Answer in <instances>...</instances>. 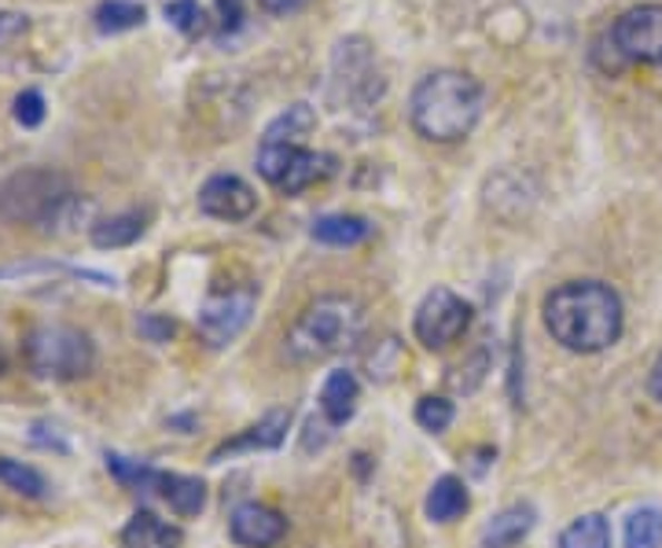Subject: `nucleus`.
Returning a JSON list of instances; mask_svg holds the SVG:
<instances>
[{"mask_svg": "<svg viewBox=\"0 0 662 548\" xmlns=\"http://www.w3.org/2000/svg\"><path fill=\"white\" fill-rule=\"evenodd\" d=\"M534 522H537V511L530 505L504 508V511H497V516L486 522L483 548H515L530 530H534Z\"/></svg>", "mask_w": 662, "mask_h": 548, "instance_id": "4468645a", "label": "nucleus"}, {"mask_svg": "<svg viewBox=\"0 0 662 548\" xmlns=\"http://www.w3.org/2000/svg\"><path fill=\"white\" fill-rule=\"evenodd\" d=\"M75 196L70 181L63 173L48 170V166H30V170L11 173L0 185V218L16 225H45L52 221V213Z\"/></svg>", "mask_w": 662, "mask_h": 548, "instance_id": "39448f33", "label": "nucleus"}, {"mask_svg": "<svg viewBox=\"0 0 662 548\" xmlns=\"http://www.w3.org/2000/svg\"><path fill=\"white\" fill-rule=\"evenodd\" d=\"M287 427H292V409H273L265 412L255 427H247L244 435L233 438V442H225L210 452V464H221L225 457H236V452H255V449H276L284 446L287 438Z\"/></svg>", "mask_w": 662, "mask_h": 548, "instance_id": "f8f14e48", "label": "nucleus"}, {"mask_svg": "<svg viewBox=\"0 0 662 548\" xmlns=\"http://www.w3.org/2000/svg\"><path fill=\"white\" fill-rule=\"evenodd\" d=\"M648 395H652L659 405H662V353L655 357V365H652V372H648Z\"/></svg>", "mask_w": 662, "mask_h": 548, "instance_id": "2f4dec72", "label": "nucleus"}, {"mask_svg": "<svg viewBox=\"0 0 662 548\" xmlns=\"http://www.w3.org/2000/svg\"><path fill=\"white\" fill-rule=\"evenodd\" d=\"M453 416H456V409H453L449 398H435V395H431V398H419V405H416V424L424 427V431H431V435L449 431Z\"/></svg>", "mask_w": 662, "mask_h": 548, "instance_id": "a878e982", "label": "nucleus"}, {"mask_svg": "<svg viewBox=\"0 0 662 548\" xmlns=\"http://www.w3.org/2000/svg\"><path fill=\"white\" fill-rule=\"evenodd\" d=\"M0 482L8 486V490H16L22 497H45L48 494V482L38 468H30V464L22 460H11V457H0Z\"/></svg>", "mask_w": 662, "mask_h": 548, "instance_id": "4be33fe9", "label": "nucleus"}, {"mask_svg": "<svg viewBox=\"0 0 662 548\" xmlns=\"http://www.w3.org/2000/svg\"><path fill=\"white\" fill-rule=\"evenodd\" d=\"M309 236L324 247H357L372 236V225L357 213H328V218L313 221Z\"/></svg>", "mask_w": 662, "mask_h": 548, "instance_id": "f3484780", "label": "nucleus"}, {"mask_svg": "<svg viewBox=\"0 0 662 548\" xmlns=\"http://www.w3.org/2000/svg\"><path fill=\"white\" fill-rule=\"evenodd\" d=\"M30 372L38 379H52V383H70L92 372L96 347L86 331L70 325H41L33 328L27 342H22Z\"/></svg>", "mask_w": 662, "mask_h": 548, "instance_id": "20e7f679", "label": "nucleus"}, {"mask_svg": "<svg viewBox=\"0 0 662 548\" xmlns=\"http://www.w3.org/2000/svg\"><path fill=\"white\" fill-rule=\"evenodd\" d=\"M16 122L22 129H38L45 122V97L38 89H22L16 97Z\"/></svg>", "mask_w": 662, "mask_h": 548, "instance_id": "cd10ccee", "label": "nucleus"}, {"mask_svg": "<svg viewBox=\"0 0 662 548\" xmlns=\"http://www.w3.org/2000/svg\"><path fill=\"white\" fill-rule=\"evenodd\" d=\"M625 548H662V511L636 508L625 519Z\"/></svg>", "mask_w": 662, "mask_h": 548, "instance_id": "5701e85b", "label": "nucleus"}, {"mask_svg": "<svg viewBox=\"0 0 662 548\" xmlns=\"http://www.w3.org/2000/svg\"><path fill=\"white\" fill-rule=\"evenodd\" d=\"M144 4L137 0H103L100 8L92 11V22L100 33H126V30H137L144 27Z\"/></svg>", "mask_w": 662, "mask_h": 548, "instance_id": "aec40b11", "label": "nucleus"}, {"mask_svg": "<svg viewBox=\"0 0 662 548\" xmlns=\"http://www.w3.org/2000/svg\"><path fill=\"white\" fill-rule=\"evenodd\" d=\"M560 548H611V527L600 511H585L560 534Z\"/></svg>", "mask_w": 662, "mask_h": 548, "instance_id": "412c9836", "label": "nucleus"}, {"mask_svg": "<svg viewBox=\"0 0 662 548\" xmlns=\"http://www.w3.org/2000/svg\"><path fill=\"white\" fill-rule=\"evenodd\" d=\"M144 236V213H115V218L92 221L89 240L100 250H115V247H129Z\"/></svg>", "mask_w": 662, "mask_h": 548, "instance_id": "6ab92c4d", "label": "nucleus"}, {"mask_svg": "<svg viewBox=\"0 0 662 548\" xmlns=\"http://www.w3.org/2000/svg\"><path fill=\"white\" fill-rule=\"evenodd\" d=\"M155 541H177V530H166L151 511H137L126 530H122V545L126 548H151Z\"/></svg>", "mask_w": 662, "mask_h": 548, "instance_id": "b1692460", "label": "nucleus"}, {"mask_svg": "<svg viewBox=\"0 0 662 548\" xmlns=\"http://www.w3.org/2000/svg\"><path fill=\"white\" fill-rule=\"evenodd\" d=\"M472 302H464L461 295L449 288H435L424 295V302L416 309L413 331L427 350H445L472 328Z\"/></svg>", "mask_w": 662, "mask_h": 548, "instance_id": "6e6552de", "label": "nucleus"}, {"mask_svg": "<svg viewBox=\"0 0 662 548\" xmlns=\"http://www.w3.org/2000/svg\"><path fill=\"white\" fill-rule=\"evenodd\" d=\"M360 336H365V306L350 295H324V299L309 302L298 313L284 347L292 361L313 365L324 361V357L354 350Z\"/></svg>", "mask_w": 662, "mask_h": 548, "instance_id": "7ed1b4c3", "label": "nucleus"}, {"mask_svg": "<svg viewBox=\"0 0 662 548\" xmlns=\"http://www.w3.org/2000/svg\"><path fill=\"white\" fill-rule=\"evenodd\" d=\"M607 38L622 56V63L662 67V4H636L622 11Z\"/></svg>", "mask_w": 662, "mask_h": 548, "instance_id": "1a4fd4ad", "label": "nucleus"}, {"mask_svg": "<svg viewBox=\"0 0 662 548\" xmlns=\"http://www.w3.org/2000/svg\"><path fill=\"white\" fill-rule=\"evenodd\" d=\"M313 129H317V114H313L309 103H292L284 114L273 118L258 145V173L265 181L280 188L287 166L306 151V140Z\"/></svg>", "mask_w": 662, "mask_h": 548, "instance_id": "423d86ee", "label": "nucleus"}, {"mask_svg": "<svg viewBox=\"0 0 662 548\" xmlns=\"http://www.w3.org/2000/svg\"><path fill=\"white\" fill-rule=\"evenodd\" d=\"M4 368H8V357H4V350H0V376H4Z\"/></svg>", "mask_w": 662, "mask_h": 548, "instance_id": "72a5a7b5", "label": "nucleus"}, {"mask_svg": "<svg viewBox=\"0 0 662 548\" xmlns=\"http://www.w3.org/2000/svg\"><path fill=\"white\" fill-rule=\"evenodd\" d=\"M467 508H472V494H467L464 479H456V475H442L424 500V511L431 522H456Z\"/></svg>", "mask_w": 662, "mask_h": 548, "instance_id": "2eb2a0df", "label": "nucleus"}, {"mask_svg": "<svg viewBox=\"0 0 662 548\" xmlns=\"http://www.w3.org/2000/svg\"><path fill=\"white\" fill-rule=\"evenodd\" d=\"M218 30L221 33H236L239 27H244V0H218Z\"/></svg>", "mask_w": 662, "mask_h": 548, "instance_id": "7c9ffc66", "label": "nucleus"}, {"mask_svg": "<svg viewBox=\"0 0 662 548\" xmlns=\"http://www.w3.org/2000/svg\"><path fill=\"white\" fill-rule=\"evenodd\" d=\"M166 19H170L185 38H199V33H207L210 27L199 0H170V4H166Z\"/></svg>", "mask_w": 662, "mask_h": 548, "instance_id": "393cba45", "label": "nucleus"}, {"mask_svg": "<svg viewBox=\"0 0 662 548\" xmlns=\"http://www.w3.org/2000/svg\"><path fill=\"white\" fill-rule=\"evenodd\" d=\"M137 331L148 342H170L177 325L166 313H144V317H137Z\"/></svg>", "mask_w": 662, "mask_h": 548, "instance_id": "c756f323", "label": "nucleus"}, {"mask_svg": "<svg viewBox=\"0 0 662 548\" xmlns=\"http://www.w3.org/2000/svg\"><path fill=\"white\" fill-rule=\"evenodd\" d=\"M483 86L464 70H435L419 78L408 100V122L431 145H456L483 118Z\"/></svg>", "mask_w": 662, "mask_h": 548, "instance_id": "f03ea898", "label": "nucleus"}, {"mask_svg": "<svg viewBox=\"0 0 662 548\" xmlns=\"http://www.w3.org/2000/svg\"><path fill=\"white\" fill-rule=\"evenodd\" d=\"M486 368H490V350H478V353L472 357V361L456 368V372H467V376H461V379H449L453 390H461V395H472V390H475V387L486 379Z\"/></svg>", "mask_w": 662, "mask_h": 548, "instance_id": "c85d7f7f", "label": "nucleus"}, {"mask_svg": "<svg viewBox=\"0 0 662 548\" xmlns=\"http://www.w3.org/2000/svg\"><path fill=\"white\" fill-rule=\"evenodd\" d=\"M228 530H233V541L244 548H273L276 541H284L287 534V519L269 505H239L228 519Z\"/></svg>", "mask_w": 662, "mask_h": 548, "instance_id": "9b49d317", "label": "nucleus"}, {"mask_svg": "<svg viewBox=\"0 0 662 548\" xmlns=\"http://www.w3.org/2000/svg\"><path fill=\"white\" fill-rule=\"evenodd\" d=\"M622 325V299L604 280H571L545 299L549 336L571 353H600L615 347Z\"/></svg>", "mask_w": 662, "mask_h": 548, "instance_id": "f257e3e1", "label": "nucleus"}, {"mask_svg": "<svg viewBox=\"0 0 662 548\" xmlns=\"http://www.w3.org/2000/svg\"><path fill=\"white\" fill-rule=\"evenodd\" d=\"M159 494L180 519H191L207 508V482L196 475H159Z\"/></svg>", "mask_w": 662, "mask_h": 548, "instance_id": "dca6fc26", "label": "nucleus"}, {"mask_svg": "<svg viewBox=\"0 0 662 548\" xmlns=\"http://www.w3.org/2000/svg\"><path fill=\"white\" fill-rule=\"evenodd\" d=\"M199 210L218 221H247L258 210V196L244 177L218 173L199 188Z\"/></svg>", "mask_w": 662, "mask_h": 548, "instance_id": "9d476101", "label": "nucleus"}, {"mask_svg": "<svg viewBox=\"0 0 662 548\" xmlns=\"http://www.w3.org/2000/svg\"><path fill=\"white\" fill-rule=\"evenodd\" d=\"M258 4L269 11V16H287V11H295L303 0H258Z\"/></svg>", "mask_w": 662, "mask_h": 548, "instance_id": "473e14b6", "label": "nucleus"}, {"mask_svg": "<svg viewBox=\"0 0 662 548\" xmlns=\"http://www.w3.org/2000/svg\"><path fill=\"white\" fill-rule=\"evenodd\" d=\"M332 173H335V155L306 148L292 166H287V173L280 181V192L298 196V192H306L309 185H317V181H324V177H332Z\"/></svg>", "mask_w": 662, "mask_h": 548, "instance_id": "a211bd4d", "label": "nucleus"}, {"mask_svg": "<svg viewBox=\"0 0 662 548\" xmlns=\"http://www.w3.org/2000/svg\"><path fill=\"white\" fill-rule=\"evenodd\" d=\"M258 309V291L250 283H228V288L210 291V299L199 309V336L210 350H225L228 342H236L244 336V328L250 325Z\"/></svg>", "mask_w": 662, "mask_h": 548, "instance_id": "0eeeda50", "label": "nucleus"}, {"mask_svg": "<svg viewBox=\"0 0 662 548\" xmlns=\"http://www.w3.org/2000/svg\"><path fill=\"white\" fill-rule=\"evenodd\" d=\"M107 471H111L118 482H132V486H159V471L144 468L140 460L118 457V452H107Z\"/></svg>", "mask_w": 662, "mask_h": 548, "instance_id": "bb28decb", "label": "nucleus"}, {"mask_svg": "<svg viewBox=\"0 0 662 548\" xmlns=\"http://www.w3.org/2000/svg\"><path fill=\"white\" fill-rule=\"evenodd\" d=\"M357 398H360L357 376L346 372V368H335L320 387V412H324V420H328V427H343L350 420L357 412Z\"/></svg>", "mask_w": 662, "mask_h": 548, "instance_id": "ddd939ff", "label": "nucleus"}]
</instances>
